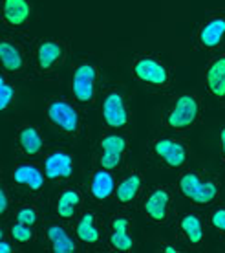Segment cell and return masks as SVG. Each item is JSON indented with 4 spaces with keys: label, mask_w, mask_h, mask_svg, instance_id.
I'll return each mask as SVG.
<instances>
[{
    "label": "cell",
    "mask_w": 225,
    "mask_h": 253,
    "mask_svg": "<svg viewBox=\"0 0 225 253\" xmlns=\"http://www.w3.org/2000/svg\"><path fill=\"white\" fill-rule=\"evenodd\" d=\"M115 187H117V176L113 171H108L105 167H97L88 182V193L95 202H108L110 198L115 196Z\"/></svg>",
    "instance_id": "7402d4cb"
},
{
    "label": "cell",
    "mask_w": 225,
    "mask_h": 253,
    "mask_svg": "<svg viewBox=\"0 0 225 253\" xmlns=\"http://www.w3.org/2000/svg\"><path fill=\"white\" fill-rule=\"evenodd\" d=\"M74 233L77 241L84 246H99L105 239V231L101 228V218L97 211L94 209L82 211L81 215L75 218Z\"/></svg>",
    "instance_id": "d6986e66"
},
{
    "label": "cell",
    "mask_w": 225,
    "mask_h": 253,
    "mask_svg": "<svg viewBox=\"0 0 225 253\" xmlns=\"http://www.w3.org/2000/svg\"><path fill=\"white\" fill-rule=\"evenodd\" d=\"M145 189H147V182H145L143 171L138 167H130L117 178V187H115L113 200L121 208H130L143 196Z\"/></svg>",
    "instance_id": "5bb4252c"
},
{
    "label": "cell",
    "mask_w": 225,
    "mask_h": 253,
    "mask_svg": "<svg viewBox=\"0 0 225 253\" xmlns=\"http://www.w3.org/2000/svg\"><path fill=\"white\" fill-rule=\"evenodd\" d=\"M176 193L178 189L169 184L152 185L149 191H145L141 198V211L145 218L156 226L169 224L174 216Z\"/></svg>",
    "instance_id": "52a82bcc"
},
{
    "label": "cell",
    "mask_w": 225,
    "mask_h": 253,
    "mask_svg": "<svg viewBox=\"0 0 225 253\" xmlns=\"http://www.w3.org/2000/svg\"><path fill=\"white\" fill-rule=\"evenodd\" d=\"M70 90L81 107H95L101 97V68L94 61H79L72 72Z\"/></svg>",
    "instance_id": "8992f818"
},
{
    "label": "cell",
    "mask_w": 225,
    "mask_h": 253,
    "mask_svg": "<svg viewBox=\"0 0 225 253\" xmlns=\"http://www.w3.org/2000/svg\"><path fill=\"white\" fill-rule=\"evenodd\" d=\"M46 120L59 134L66 138H79L84 126L81 105L64 95H53L46 101Z\"/></svg>",
    "instance_id": "5b68a950"
},
{
    "label": "cell",
    "mask_w": 225,
    "mask_h": 253,
    "mask_svg": "<svg viewBox=\"0 0 225 253\" xmlns=\"http://www.w3.org/2000/svg\"><path fill=\"white\" fill-rule=\"evenodd\" d=\"M42 169L44 174L50 182L63 184L68 182L75 172V158L68 151H51L44 154L42 158Z\"/></svg>",
    "instance_id": "e0dca14e"
},
{
    "label": "cell",
    "mask_w": 225,
    "mask_h": 253,
    "mask_svg": "<svg viewBox=\"0 0 225 253\" xmlns=\"http://www.w3.org/2000/svg\"><path fill=\"white\" fill-rule=\"evenodd\" d=\"M150 156L167 171H183L190 160V149L178 136H157L150 141Z\"/></svg>",
    "instance_id": "30bf717a"
},
{
    "label": "cell",
    "mask_w": 225,
    "mask_h": 253,
    "mask_svg": "<svg viewBox=\"0 0 225 253\" xmlns=\"http://www.w3.org/2000/svg\"><path fill=\"white\" fill-rule=\"evenodd\" d=\"M128 154H123V152H113V151H101L99 156H97V164L99 167H105L108 171H119L123 169L125 165V160Z\"/></svg>",
    "instance_id": "4316f807"
},
{
    "label": "cell",
    "mask_w": 225,
    "mask_h": 253,
    "mask_svg": "<svg viewBox=\"0 0 225 253\" xmlns=\"http://www.w3.org/2000/svg\"><path fill=\"white\" fill-rule=\"evenodd\" d=\"M46 239L50 242L51 252L55 253H75L79 252V241L75 233L70 231V228H66L61 222H53L46 226Z\"/></svg>",
    "instance_id": "603a6c76"
},
{
    "label": "cell",
    "mask_w": 225,
    "mask_h": 253,
    "mask_svg": "<svg viewBox=\"0 0 225 253\" xmlns=\"http://www.w3.org/2000/svg\"><path fill=\"white\" fill-rule=\"evenodd\" d=\"M161 252H167V253H180L182 250L176 246V244H163L161 246Z\"/></svg>",
    "instance_id": "d6a6232c"
},
{
    "label": "cell",
    "mask_w": 225,
    "mask_h": 253,
    "mask_svg": "<svg viewBox=\"0 0 225 253\" xmlns=\"http://www.w3.org/2000/svg\"><path fill=\"white\" fill-rule=\"evenodd\" d=\"M107 244L110 252L128 253L134 250V235H132V218L125 211H117L110 216L108 222Z\"/></svg>",
    "instance_id": "4fadbf2b"
},
{
    "label": "cell",
    "mask_w": 225,
    "mask_h": 253,
    "mask_svg": "<svg viewBox=\"0 0 225 253\" xmlns=\"http://www.w3.org/2000/svg\"><path fill=\"white\" fill-rule=\"evenodd\" d=\"M176 189L196 208H211L222 195V180L201 169H183L178 176Z\"/></svg>",
    "instance_id": "7a4b0ae2"
},
{
    "label": "cell",
    "mask_w": 225,
    "mask_h": 253,
    "mask_svg": "<svg viewBox=\"0 0 225 253\" xmlns=\"http://www.w3.org/2000/svg\"><path fill=\"white\" fill-rule=\"evenodd\" d=\"M7 235L17 244H32V242L37 241V231H35V228L28 226V224H22L19 220H13L7 226Z\"/></svg>",
    "instance_id": "d4e9b609"
},
{
    "label": "cell",
    "mask_w": 225,
    "mask_h": 253,
    "mask_svg": "<svg viewBox=\"0 0 225 253\" xmlns=\"http://www.w3.org/2000/svg\"><path fill=\"white\" fill-rule=\"evenodd\" d=\"M220 154H222V160L225 164V125L220 130Z\"/></svg>",
    "instance_id": "1f68e13d"
},
{
    "label": "cell",
    "mask_w": 225,
    "mask_h": 253,
    "mask_svg": "<svg viewBox=\"0 0 225 253\" xmlns=\"http://www.w3.org/2000/svg\"><path fill=\"white\" fill-rule=\"evenodd\" d=\"M209 226L218 235L225 237V204H218L209 211Z\"/></svg>",
    "instance_id": "f1b7e54d"
},
{
    "label": "cell",
    "mask_w": 225,
    "mask_h": 253,
    "mask_svg": "<svg viewBox=\"0 0 225 253\" xmlns=\"http://www.w3.org/2000/svg\"><path fill=\"white\" fill-rule=\"evenodd\" d=\"M203 120V97L198 92H182L172 97L161 118L163 128L172 134L192 130Z\"/></svg>",
    "instance_id": "3957f363"
},
{
    "label": "cell",
    "mask_w": 225,
    "mask_h": 253,
    "mask_svg": "<svg viewBox=\"0 0 225 253\" xmlns=\"http://www.w3.org/2000/svg\"><path fill=\"white\" fill-rule=\"evenodd\" d=\"M0 17L7 30L15 33H24L33 17L32 0H2Z\"/></svg>",
    "instance_id": "9a60e30c"
},
{
    "label": "cell",
    "mask_w": 225,
    "mask_h": 253,
    "mask_svg": "<svg viewBox=\"0 0 225 253\" xmlns=\"http://www.w3.org/2000/svg\"><path fill=\"white\" fill-rule=\"evenodd\" d=\"M17 250V242L13 241L11 237L2 229V237H0V253H15Z\"/></svg>",
    "instance_id": "4dcf8cb0"
},
{
    "label": "cell",
    "mask_w": 225,
    "mask_h": 253,
    "mask_svg": "<svg viewBox=\"0 0 225 253\" xmlns=\"http://www.w3.org/2000/svg\"><path fill=\"white\" fill-rule=\"evenodd\" d=\"M70 55L68 41L59 37H42L33 44V74L42 79H55Z\"/></svg>",
    "instance_id": "277c9868"
},
{
    "label": "cell",
    "mask_w": 225,
    "mask_h": 253,
    "mask_svg": "<svg viewBox=\"0 0 225 253\" xmlns=\"http://www.w3.org/2000/svg\"><path fill=\"white\" fill-rule=\"evenodd\" d=\"M225 48V7L209 11L194 33V50L216 53Z\"/></svg>",
    "instance_id": "8fae6325"
},
{
    "label": "cell",
    "mask_w": 225,
    "mask_h": 253,
    "mask_svg": "<svg viewBox=\"0 0 225 253\" xmlns=\"http://www.w3.org/2000/svg\"><path fill=\"white\" fill-rule=\"evenodd\" d=\"M0 64L2 74L9 76L11 79H26L33 72L32 53H28L22 41L17 35L4 33L0 37Z\"/></svg>",
    "instance_id": "9c48e42d"
},
{
    "label": "cell",
    "mask_w": 225,
    "mask_h": 253,
    "mask_svg": "<svg viewBox=\"0 0 225 253\" xmlns=\"http://www.w3.org/2000/svg\"><path fill=\"white\" fill-rule=\"evenodd\" d=\"M9 180H11L13 193L24 195L26 198H38L42 195L48 178L44 174L42 167H38L37 164L22 162V164H17L11 169Z\"/></svg>",
    "instance_id": "7c38bea8"
},
{
    "label": "cell",
    "mask_w": 225,
    "mask_h": 253,
    "mask_svg": "<svg viewBox=\"0 0 225 253\" xmlns=\"http://www.w3.org/2000/svg\"><path fill=\"white\" fill-rule=\"evenodd\" d=\"M17 99V86H15V79L9 76L2 74L0 76V110L7 112L11 105Z\"/></svg>",
    "instance_id": "484cf974"
},
{
    "label": "cell",
    "mask_w": 225,
    "mask_h": 253,
    "mask_svg": "<svg viewBox=\"0 0 225 253\" xmlns=\"http://www.w3.org/2000/svg\"><path fill=\"white\" fill-rule=\"evenodd\" d=\"M84 206V193L77 185H64L55 200V215L59 220L72 222Z\"/></svg>",
    "instance_id": "ffe728a7"
},
{
    "label": "cell",
    "mask_w": 225,
    "mask_h": 253,
    "mask_svg": "<svg viewBox=\"0 0 225 253\" xmlns=\"http://www.w3.org/2000/svg\"><path fill=\"white\" fill-rule=\"evenodd\" d=\"M15 143H17V151L24 158L44 156V151H46L42 130L37 125H20L15 134Z\"/></svg>",
    "instance_id": "44dd1931"
},
{
    "label": "cell",
    "mask_w": 225,
    "mask_h": 253,
    "mask_svg": "<svg viewBox=\"0 0 225 253\" xmlns=\"http://www.w3.org/2000/svg\"><path fill=\"white\" fill-rule=\"evenodd\" d=\"M101 121L108 130H126L130 126V105L128 97L119 86H108L99 97Z\"/></svg>",
    "instance_id": "ba28073f"
},
{
    "label": "cell",
    "mask_w": 225,
    "mask_h": 253,
    "mask_svg": "<svg viewBox=\"0 0 225 253\" xmlns=\"http://www.w3.org/2000/svg\"><path fill=\"white\" fill-rule=\"evenodd\" d=\"M11 189L7 187L6 182H2V185H0V216L2 218H7V215H9V209H11Z\"/></svg>",
    "instance_id": "f546056e"
},
{
    "label": "cell",
    "mask_w": 225,
    "mask_h": 253,
    "mask_svg": "<svg viewBox=\"0 0 225 253\" xmlns=\"http://www.w3.org/2000/svg\"><path fill=\"white\" fill-rule=\"evenodd\" d=\"M205 86L214 101L225 107V48L211 53L205 68Z\"/></svg>",
    "instance_id": "2e32d148"
},
{
    "label": "cell",
    "mask_w": 225,
    "mask_h": 253,
    "mask_svg": "<svg viewBox=\"0 0 225 253\" xmlns=\"http://www.w3.org/2000/svg\"><path fill=\"white\" fill-rule=\"evenodd\" d=\"M99 151H113V152L128 154V151H130V141H128V138H126L125 134H121L119 130H113V132L101 136Z\"/></svg>",
    "instance_id": "cb8c5ba5"
},
{
    "label": "cell",
    "mask_w": 225,
    "mask_h": 253,
    "mask_svg": "<svg viewBox=\"0 0 225 253\" xmlns=\"http://www.w3.org/2000/svg\"><path fill=\"white\" fill-rule=\"evenodd\" d=\"M13 218L15 220L22 222V224H28V226H37L38 224V218H40V213H38V208L35 204H22L19 208L15 209V213H13Z\"/></svg>",
    "instance_id": "83f0119b"
},
{
    "label": "cell",
    "mask_w": 225,
    "mask_h": 253,
    "mask_svg": "<svg viewBox=\"0 0 225 253\" xmlns=\"http://www.w3.org/2000/svg\"><path fill=\"white\" fill-rule=\"evenodd\" d=\"M130 74L136 79V83L143 84L145 88L152 92L169 94L174 90V66L156 51L134 53L130 61Z\"/></svg>",
    "instance_id": "6da1fadb"
},
{
    "label": "cell",
    "mask_w": 225,
    "mask_h": 253,
    "mask_svg": "<svg viewBox=\"0 0 225 253\" xmlns=\"http://www.w3.org/2000/svg\"><path fill=\"white\" fill-rule=\"evenodd\" d=\"M205 228L207 224L203 220V216L196 211H187V213H182L178 216V222H176V229H178V235L188 248H201L203 242H205Z\"/></svg>",
    "instance_id": "ac0fdd59"
}]
</instances>
